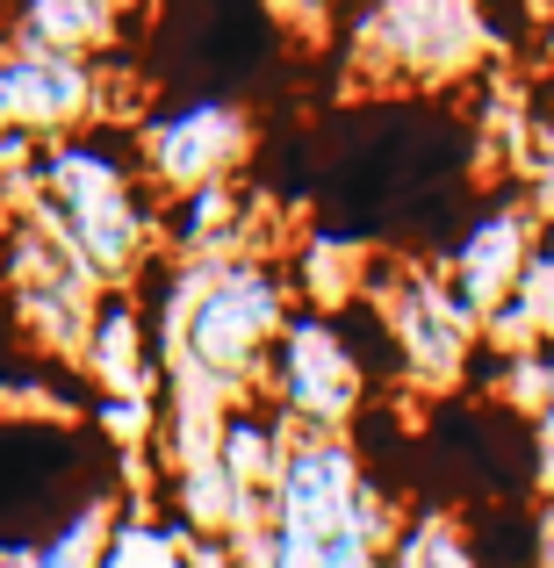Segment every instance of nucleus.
Returning a JSON list of instances; mask_svg holds the SVG:
<instances>
[{
  "instance_id": "nucleus-11",
  "label": "nucleus",
  "mask_w": 554,
  "mask_h": 568,
  "mask_svg": "<svg viewBox=\"0 0 554 568\" xmlns=\"http://www.w3.org/2000/svg\"><path fill=\"white\" fill-rule=\"evenodd\" d=\"M80 375L101 388V403H130V410L152 403V324L138 317V303L123 288L101 303L87 353H80Z\"/></svg>"
},
{
  "instance_id": "nucleus-12",
  "label": "nucleus",
  "mask_w": 554,
  "mask_h": 568,
  "mask_svg": "<svg viewBox=\"0 0 554 568\" xmlns=\"http://www.w3.org/2000/svg\"><path fill=\"white\" fill-rule=\"evenodd\" d=\"M123 14L94 8V0H51V8H22V14H0V37L29 43V51H58V58H80V65H109V51L123 43Z\"/></svg>"
},
{
  "instance_id": "nucleus-2",
  "label": "nucleus",
  "mask_w": 554,
  "mask_h": 568,
  "mask_svg": "<svg viewBox=\"0 0 554 568\" xmlns=\"http://www.w3.org/2000/svg\"><path fill=\"white\" fill-rule=\"evenodd\" d=\"M403 518L382 504L353 439H310L295 432L274 489H266L260 532H245L252 568H389Z\"/></svg>"
},
{
  "instance_id": "nucleus-10",
  "label": "nucleus",
  "mask_w": 554,
  "mask_h": 568,
  "mask_svg": "<svg viewBox=\"0 0 554 568\" xmlns=\"http://www.w3.org/2000/svg\"><path fill=\"white\" fill-rule=\"evenodd\" d=\"M533 266V231L518 209H497V216L469 223V237L454 245V260H446V295L461 303V317L475 324V332H490V317H497L504 303L518 295V281H526Z\"/></svg>"
},
{
  "instance_id": "nucleus-8",
  "label": "nucleus",
  "mask_w": 554,
  "mask_h": 568,
  "mask_svg": "<svg viewBox=\"0 0 554 568\" xmlns=\"http://www.w3.org/2000/svg\"><path fill=\"white\" fill-rule=\"evenodd\" d=\"M109 115V65H80L58 51L0 37V138L58 144Z\"/></svg>"
},
{
  "instance_id": "nucleus-5",
  "label": "nucleus",
  "mask_w": 554,
  "mask_h": 568,
  "mask_svg": "<svg viewBox=\"0 0 554 568\" xmlns=\"http://www.w3.org/2000/svg\"><path fill=\"white\" fill-rule=\"evenodd\" d=\"M130 152H138V173H144V187L159 194V209H173V202H188V194H202V187L245 181L252 109H238V101H223V94L173 101V109L138 115Z\"/></svg>"
},
{
  "instance_id": "nucleus-4",
  "label": "nucleus",
  "mask_w": 554,
  "mask_h": 568,
  "mask_svg": "<svg viewBox=\"0 0 554 568\" xmlns=\"http://www.w3.org/2000/svg\"><path fill=\"white\" fill-rule=\"evenodd\" d=\"M0 281H8L14 324H22L43 353L80 361L87 332H94L101 303H109V288L72 260L66 237H58L37 209H14V216L0 223Z\"/></svg>"
},
{
  "instance_id": "nucleus-1",
  "label": "nucleus",
  "mask_w": 554,
  "mask_h": 568,
  "mask_svg": "<svg viewBox=\"0 0 554 568\" xmlns=\"http://www.w3.org/2000/svg\"><path fill=\"white\" fill-rule=\"evenodd\" d=\"M289 274L260 252L245 260H194L173 274L167 295V353L173 382L202 396L209 417H223L238 396H260L266 361L289 332Z\"/></svg>"
},
{
  "instance_id": "nucleus-9",
  "label": "nucleus",
  "mask_w": 554,
  "mask_h": 568,
  "mask_svg": "<svg viewBox=\"0 0 554 568\" xmlns=\"http://www.w3.org/2000/svg\"><path fill=\"white\" fill-rule=\"evenodd\" d=\"M382 324H389V346H396L403 375L411 382H461L469 367V346H475V324L461 317V303L446 295V281L432 274H396L382 288Z\"/></svg>"
},
{
  "instance_id": "nucleus-14",
  "label": "nucleus",
  "mask_w": 554,
  "mask_h": 568,
  "mask_svg": "<svg viewBox=\"0 0 554 568\" xmlns=\"http://www.w3.org/2000/svg\"><path fill=\"white\" fill-rule=\"evenodd\" d=\"M389 568H483V555L469 547V532H461V526H446V518H417V526L396 532Z\"/></svg>"
},
{
  "instance_id": "nucleus-7",
  "label": "nucleus",
  "mask_w": 554,
  "mask_h": 568,
  "mask_svg": "<svg viewBox=\"0 0 554 568\" xmlns=\"http://www.w3.org/2000/svg\"><path fill=\"white\" fill-rule=\"evenodd\" d=\"M483 43H490V22L475 8H374L353 22V51H361L367 72L396 87H440V80H461V72L483 65Z\"/></svg>"
},
{
  "instance_id": "nucleus-13",
  "label": "nucleus",
  "mask_w": 554,
  "mask_h": 568,
  "mask_svg": "<svg viewBox=\"0 0 554 568\" xmlns=\"http://www.w3.org/2000/svg\"><path fill=\"white\" fill-rule=\"evenodd\" d=\"M123 504H115V489H94V497L66 504L58 511V526L37 532V568H101L115 547V532H123Z\"/></svg>"
},
{
  "instance_id": "nucleus-3",
  "label": "nucleus",
  "mask_w": 554,
  "mask_h": 568,
  "mask_svg": "<svg viewBox=\"0 0 554 568\" xmlns=\"http://www.w3.org/2000/svg\"><path fill=\"white\" fill-rule=\"evenodd\" d=\"M29 209L66 237V252L109 295L144 266V252L159 245V223H167L159 194L138 173L130 138H115V130H80V138L43 144Z\"/></svg>"
},
{
  "instance_id": "nucleus-6",
  "label": "nucleus",
  "mask_w": 554,
  "mask_h": 568,
  "mask_svg": "<svg viewBox=\"0 0 554 568\" xmlns=\"http://www.w3.org/2000/svg\"><path fill=\"white\" fill-rule=\"evenodd\" d=\"M260 396L289 417V432L346 439V425L367 403V367H361V353H353V338L339 332V317L295 310L289 332H281V346H274V361H266Z\"/></svg>"
}]
</instances>
